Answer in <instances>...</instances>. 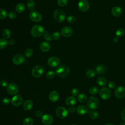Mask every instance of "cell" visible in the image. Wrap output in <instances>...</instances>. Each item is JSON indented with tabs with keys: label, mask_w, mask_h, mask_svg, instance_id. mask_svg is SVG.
Wrapping results in <instances>:
<instances>
[{
	"label": "cell",
	"mask_w": 125,
	"mask_h": 125,
	"mask_svg": "<svg viewBox=\"0 0 125 125\" xmlns=\"http://www.w3.org/2000/svg\"><path fill=\"white\" fill-rule=\"evenodd\" d=\"M70 73L69 68L65 65H62L59 66L56 70V73L59 77L64 78L68 77Z\"/></svg>",
	"instance_id": "6da1fadb"
},
{
	"label": "cell",
	"mask_w": 125,
	"mask_h": 125,
	"mask_svg": "<svg viewBox=\"0 0 125 125\" xmlns=\"http://www.w3.org/2000/svg\"><path fill=\"white\" fill-rule=\"evenodd\" d=\"M43 27L40 25H35L31 29V34L32 36L35 38L40 37L43 35L44 33Z\"/></svg>",
	"instance_id": "7a4b0ae2"
},
{
	"label": "cell",
	"mask_w": 125,
	"mask_h": 125,
	"mask_svg": "<svg viewBox=\"0 0 125 125\" xmlns=\"http://www.w3.org/2000/svg\"><path fill=\"white\" fill-rule=\"evenodd\" d=\"M87 105L88 107L91 110L96 109L100 105L99 100L95 96H91L87 100Z\"/></svg>",
	"instance_id": "3957f363"
},
{
	"label": "cell",
	"mask_w": 125,
	"mask_h": 125,
	"mask_svg": "<svg viewBox=\"0 0 125 125\" xmlns=\"http://www.w3.org/2000/svg\"><path fill=\"white\" fill-rule=\"evenodd\" d=\"M53 17L55 20L58 22H63L66 18V15L65 12L61 9H56L55 10Z\"/></svg>",
	"instance_id": "277c9868"
},
{
	"label": "cell",
	"mask_w": 125,
	"mask_h": 125,
	"mask_svg": "<svg viewBox=\"0 0 125 125\" xmlns=\"http://www.w3.org/2000/svg\"><path fill=\"white\" fill-rule=\"evenodd\" d=\"M56 116L60 119H64L68 115V110L64 107L60 106L56 108L55 111Z\"/></svg>",
	"instance_id": "5b68a950"
},
{
	"label": "cell",
	"mask_w": 125,
	"mask_h": 125,
	"mask_svg": "<svg viewBox=\"0 0 125 125\" xmlns=\"http://www.w3.org/2000/svg\"><path fill=\"white\" fill-rule=\"evenodd\" d=\"M43 73V69L40 65L35 66L32 69L31 73L32 76L36 78L41 77Z\"/></svg>",
	"instance_id": "8992f818"
},
{
	"label": "cell",
	"mask_w": 125,
	"mask_h": 125,
	"mask_svg": "<svg viewBox=\"0 0 125 125\" xmlns=\"http://www.w3.org/2000/svg\"><path fill=\"white\" fill-rule=\"evenodd\" d=\"M99 95L103 100H107L109 99L111 95L110 90L107 87L102 88L99 91Z\"/></svg>",
	"instance_id": "52a82bcc"
},
{
	"label": "cell",
	"mask_w": 125,
	"mask_h": 125,
	"mask_svg": "<svg viewBox=\"0 0 125 125\" xmlns=\"http://www.w3.org/2000/svg\"><path fill=\"white\" fill-rule=\"evenodd\" d=\"M7 91L11 95H15L19 91V87L15 83H10L7 86Z\"/></svg>",
	"instance_id": "ba28073f"
},
{
	"label": "cell",
	"mask_w": 125,
	"mask_h": 125,
	"mask_svg": "<svg viewBox=\"0 0 125 125\" xmlns=\"http://www.w3.org/2000/svg\"><path fill=\"white\" fill-rule=\"evenodd\" d=\"M24 61L25 58L21 54H16L12 58L13 63L16 65H19L22 64Z\"/></svg>",
	"instance_id": "9c48e42d"
},
{
	"label": "cell",
	"mask_w": 125,
	"mask_h": 125,
	"mask_svg": "<svg viewBox=\"0 0 125 125\" xmlns=\"http://www.w3.org/2000/svg\"><path fill=\"white\" fill-rule=\"evenodd\" d=\"M23 99L21 95H15L14 96L11 100V103L12 104L15 106H20L22 102Z\"/></svg>",
	"instance_id": "30bf717a"
},
{
	"label": "cell",
	"mask_w": 125,
	"mask_h": 125,
	"mask_svg": "<svg viewBox=\"0 0 125 125\" xmlns=\"http://www.w3.org/2000/svg\"><path fill=\"white\" fill-rule=\"evenodd\" d=\"M29 18L34 22H39L42 20V16L39 12L33 11L29 14Z\"/></svg>",
	"instance_id": "8fae6325"
},
{
	"label": "cell",
	"mask_w": 125,
	"mask_h": 125,
	"mask_svg": "<svg viewBox=\"0 0 125 125\" xmlns=\"http://www.w3.org/2000/svg\"><path fill=\"white\" fill-rule=\"evenodd\" d=\"M78 8L80 11L83 12H86L89 9V4L86 0H82L80 1L78 4Z\"/></svg>",
	"instance_id": "7c38bea8"
},
{
	"label": "cell",
	"mask_w": 125,
	"mask_h": 125,
	"mask_svg": "<svg viewBox=\"0 0 125 125\" xmlns=\"http://www.w3.org/2000/svg\"><path fill=\"white\" fill-rule=\"evenodd\" d=\"M47 63L50 67H55L60 64V60L58 58L56 57H50L47 60Z\"/></svg>",
	"instance_id": "4fadbf2b"
},
{
	"label": "cell",
	"mask_w": 125,
	"mask_h": 125,
	"mask_svg": "<svg viewBox=\"0 0 125 125\" xmlns=\"http://www.w3.org/2000/svg\"><path fill=\"white\" fill-rule=\"evenodd\" d=\"M61 33L63 37L66 38L70 37L73 34V30L70 27L65 26L61 29Z\"/></svg>",
	"instance_id": "5bb4252c"
},
{
	"label": "cell",
	"mask_w": 125,
	"mask_h": 125,
	"mask_svg": "<svg viewBox=\"0 0 125 125\" xmlns=\"http://www.w3.org/2000/svg\"><path fill=\"white\" fill-rule=\"evenodd\" d=\"M115 96L119 98L122 99L125 96V87L123 86H118L114 91Z\"/></svg>",
	"instance_id": "9a60e30c"
},
{
	"label": "cell",
	"mask_w": 125,
	"mask_h": 125,
	"mask_svg": "<svg viewBox=\"0 0 125 125\" xmlns=\"http://www.w3.org/2000/svg\"><path fill=\"white\" fill-rule=\"evenodd\" d=\"M42 122L45 125H50L53 122V118L50 114H44L42 117Z\"/></svg>",
	"instance_id": "2e32d148"
},
{
	"label": "cell",
	"mask_w": 125,
	"mask_h": 125,
	"mask_svg": "<svg viewBox=\"0 0 125 125\" xmlns=\"http://www.w3.org/2000/svg\"><path fill=\"white\" fill-rule=\"evenodd\" d=\"M48 98L49 100L52 102H57L59 98V94L57 91H52L49 94Z\"/></svg>",
	"instance_id": "e0dca14e"
},
{
	"label": "cell",
	"mask_w": 125,
	"mask_h": 125,
	"mask_svg": "<svg viewBox=\"0 0 125 125\" xmlns=\"http://www.w3.org/2000/svg\"><path fill=\"white\" fill-rule=\"evenodd\" d=\"M77 113L79 115H84L88 112V109L86 106L83 105H81L77 107L76 109Z\"/></svg>",
	"instance_id": "ac0fdd59"
},
{
	"label": "cell",
	"mask_w": 125,
	"mask_h": 125,
	"mask_svg": "<svg viewBox=\"0 0 125 125\" xmlns=\"http://www.w3.org/2000/svg\"><path fill=\"white\" fill-rule=\"evenodd\" d=\"M77 103V99L75 96H71L68 97L65 100V104L68 106H72L74 105Z\"/></svg>",
	"instance_id": "d6986e66"
},
{
	"label": "cell",
	"mask_w": 125,
	"mask_h": 125,
	"mask_svg": "<svg viewBox=\"0 0 125 125\" xmlns=\"http://www.w3.org/2000/svg\"><path fill=\"white\" fill-rule=\"evenodd\" d=\"M107 68L102 64H99L96 67V73L98 75L104 74L107 72Z\"/></svg>",
	"instance_id": "ffe728a7"
},
{
	"label": "cell",
	"mask_w": 125,
	"mask_h": 125,
	"mask_svg": "<svg viewBox=\"0 0 125 125\" xmlns=\"http://www.w3.org/2000/svg\"><path fill=\"white\" fill-rule=\"evenodd\" d=\"M122 9L120 7L118 6H115L112 8L111 13L112 15H113L115 17L120 16L122 14Z\"/></svg>",
	"instance_id": "44dd1931"
},
{
	"label": "cell",
	"mask_w": 125,
	"mask_h": 125,
	"mask_svg": "<svg viewBox=\"0 0 125 125\" xmlns=\"http://www.w3.org/2000/svg\"><path fill=\"white\" fill-rule=\"evenodd\" d=\"M40 48L42 52H47L49 50L50 48V45L47 42H43L40 44Z\"/></svg>",
	"instance_id": "7402d4cb"
},
{
	"label": "cell",
	"mask_w": 125,
	"mask_h": 125,
	"mask_svg": "<svg viewBox=\"0 0 125 125\" xmlns=\"http://www.w3.org/2000/svg\"><path fill=\"white\" fill-rule=\"evenodd\" d=\"M33 106V102L31 100H27L23 104V108L25 110H30Z\"/></svg>",
	"instance_id": "603a6c76"
},
{
	"label": "cell",
	"mask_w": 125,
	"mask_h": 125,
	"mask_svg": "<svg viewBox=\"0 0 125 125\" xmlns=\"http://www.w3.org/2000/svg\"><path fill=\"white\" fill-rule=\"evenodd\" d=\"M97 83L100 86H104L107 84V81L103 77H99L97 79Z\"/></svg>",
	"instance_id": "cb8c5ba5"
},
{
	"label": "cell",
	"mask_w": 125,
	"mask_h": 125,
	"mask_svg": "<svg viewBox=\"0 0 125 125\" xmlns=\"http://www.w3.org/2000/svg\"><path fill=\"white\" fill-rule=\"evenodd\" d=\"M25 9V6L24 4L22 3H18L15 6L16 11L19 13L24 12Z\"/></svg>",
	"instance_id": "d4e9b609"
},
{
	"label": "cell",
	"mask_w": 125,
	"mask_h": 125,
	"mask_svg": "<svg viewBox=\"0 0 125 125\" xmlns=\"http://www.w3.org/2000/svg\"><path fill=\"white\" fill-rule=\"evenodd\" d=\"M77 98L79 102L82 103H84L87 101V97L84 93H81L79 94Z\"/></svg>",
	"instance_id": "484cf974"
},
{
	"label": "cell",
	"mask_w": 125,
	"mask_h": 125,
	"mask_svg": "<svg viewBox=\"0 0 125 125\" xmlns=\"http://www.w3.org/2000/svg\"><path fill=\"white\" fill-rule=\"evenodd\" d=\"M88 113H89V116L90 118L92 119H93V120L97 119L99 117V113L96 111L92 110L89 111Z\"/></svg>",
	"instance_id": "4316f807"
},
{
	"label": "cell",
	"mask_w": 125,
	"mask_h": 125,
	"mask_svg": "<svg viewBox=\"0 0 125 125\" xmlns=\"http://www.w3.org/2000/svg\"><path fill=\"white\" fill-rule=\"evenodd\" d=\"M8 44V41L5 38L0 39V49H2L5 48Z\"/></svg>",
	"instance_id": "83f0119b"
},
{
	"label": "cell",
	"mask_w": 125,
	"mask_h": 125,
	"mask_svg": "<svg viewBox=\"0 0 125 125\" xmlns=\"http://www.w3.org/2000/svg\"><path fill=\"white\" fill-rule=\"evenodd\" d=\"M2 35L5 39H9L11 35V31L8 29H4L2 30Z\"/></svg>",
	"instance_id": "f1b7e54d"
},
{
	"label": "cell",
	"mask_w": 125,
	"mask_h": 125,
	"mask_svg": "<svg viewBox=\"0 0 125 125\" xmlns=\"http://www.w3.org/2000/svg\"><path fill=\"white\" fill-rule=\"evenodd\" d=\"M27 6L29 10H33L35 6V2L33 0H28L27 2Z\"/></svg>",
	"instance_id": "f546056e"
},
{
	"label": "cell",
	"mask_w": 125,
	"mask_h": 125,
	"mask_svg": "<svg viewBox=\"0 0 125 125\" xmlns=\"http://www.w3.org/2000/svg\"><path fill=\"white\" fill-rule=\"evenodd\" d=\"M33 120L30 117H27L25 118L23 121V125H33Z\"/></svg>",
	"instance_id": "4dcf8cb0"
},
{
	"label": "cell",
	"mask_w": 125,
	"mask_h": 125,
	"mask_svg": "<svg viewBox=\"0 0 125 125\" xmlns=\"http://www.w3.org/2000/svg\"><path fill=\"white\" fill-rule=\"evenodd\" d=\"M7 16H8V14L7 11L4 9L0 8V20H3L6 18Z\"/></svg>",
	"instance_id": "1f68e13d"
},
{
	"label": "cell",
	"mask_w": 125,
	"mask_h": 125,
	"mask_svg": "<svg viewBox=\"0 0 125 125\" xmlns=\"http://www.w3.org/2000/svg\"><path fill=\"white\" fill-rule=\"evenodd\" d=\"M33 54V50L31 48H27L24 51V56L26 58L31 57Z\"/></svg>",
	"instance_id": "d6a6232c"
},
{
	"label": "cell",
	"mask_w": 125,
	"mask_h": 125,
	"mask_svg": "<svg viewBox=\"0 0 125 125\" xmlns=\"http://www.w3.org/2000/svg\"><path fill=\"white\" fill-rule=\"evenodd\" d=\"M86 75L88 78H92L95 76V72L94 70L92 69H89L87 71L86 73Z\"/></svg>",
	"instance_id": "836d02e7"
},
{
	"label": "cell",
	"mask_w": 125,
	"mask_h": 125,
	"mask_svg": "<svg viewBox=\"0 0 125 125\" xmlns=\"http://www.w3.org/2000/svg\"><path fill=\"white\" fill-rule=\"evenodd\" d=\"M125 30L123 28H119L116 31V35L118 37H123L125 34Z\"/></svg>",
	"instance_id": "e575fe53"
},
{
	"label": "cell",
	"mask_w": 125,
	"mask_h": 125,
	"mask_svg": "<svg viewBox=\"0 0 125 125\" xmlns=\"http://www.w3.org/2000/svg\"><path fill=\"white\" fill-rule=\"evenodd\" d=\"M99 89L96 86H92L90 88L89 92L91 95H96L98 92Z\"/></svg>",
	"instance_id": "d590c367"
},
{
	"label": "cell",
	"mask_w": 125,
	"mask_h": 125,
	"mask_svg": "<svg viewBox=\"0 0 125 125\" xmlns=\"http://www.w3.org/2000/svg\"><path fill=\"white\" fill-rule=\"evenodd\" d=\"M44 39L47 41H51L52 39V35L49 34L47 31H45L43 34Z\"/></svg>",
	"instance_id": "8d00e7d4"
},
{
	"label": "cell",
	"mask_w": 125,
	"mask_h": 125,
	"mask_svg": "<svg viewBox=\"0 0 125 125\" xmlns=\"http://www.w3.org/2000/svg\"><path fill=\"white\" fill-rule=\"evenodd\" d=\"M58 4L61 7L65 6L68 3V0H57Z\"/></svg>",
	"instance_id": "74e56055"
},
{
	"label": "cell",
	"mask_w": 125,
	"mask_h": 125,
	"mask_svg": "<svg viewBox=\"0 0 125 125\" xmlns=\"http://www.w3.org/2000/svg\"><path fill=\"white\" fill-rule=\"evenodd\" d=\"M66 20L68 23H69L70 24H73L75 22L76 18L74 16H72V15H70V16H69L68 17H67Z\"/></svg>",
	"instance_id": "f35d334b"
},
{
	"label": "cell",
	"mask_w": 125,
	"mask_h": 125,
	"mask_svg": "<svg viewBox=\"0 0 125 125\" xmlns=\"http://www.w3.org/2000/svg\"><path fill=\"white\" fill-rule=\"evenodd\" d=\"M55 76V73L54 72L52 71H49L47 72L46 74V76L47 79H52L54 78Z\"/></svg>",
	"instance_id": "ab89813d"
},
{
	"label": "cell",
	"mask_w": 125,
	"mask_h": 125,
	"mask_svg": "<svg viewBox=\"0 0 125 125\" xmlns=\"http://www.w3.org/2000/svg\"><path fill=\"white\" fill-rule=\"evenodd\" d=\"M60 36H61L60 33L59 32H55L52 35V38L53 40L56 41L60 39Z\"/></svg>",
	"instance_id": "60d3db41"
},
{
	"label": "cell",
	"mask_w": 125,
	"mask_h": 125,
	"mask_svg": "<svg viewBox=\"0 0 125 125\" xmlns=\"http://www.w3.org/2000/svg\"><path fill=\"white\" fill-rule=\"evenodd\" d=\"M8 18L9 19L13 20V19H15L16 18L17 15H16V14L14 12L11 11V12H10L8 14Z\"/></svg>",
	"instance_id": "b9f144b4"
},
{
	"label": "cell",
	"mask_w": 125,
	"mask_h": 125,
	"mask_svg": "<svg viewBox=\"0 0 125 125\" xmlns=\"http://www.w3.org/2000/svg\"><path fill=\"white\" fill-rule=\"evenodd\" d=\"M10 102H11V100L10 99L7 97H4L2 99V103L4 104H5V105H7Z\"/></svg>",
	"instance_id": "7bdbcfd3"
},
{
	"label": "cell",
	"mask_w": 125,
	"mask_h": 125,
	"mask_svg": "<svg viewBox=\"0 0 125 125\" xmlns=\"http://www.w3.org/2000/svg\"><path fill=\"white\" fill-rule=\"evenodd\" d=\"M116 86V83L113 81H110L108 83V86L109 88L111 89H113L115 88Z\"/></svg>",
	"instance_id": "ee69618b"
},
{
	"label": "cell",
	"mask_w": 125,
	"mask_h": 125,
	"mask_svg": "<svg viewBox=\"0 0 125 125\" xmlns=\"http://www.w3.org/2000/svg\"><path fill=\"white\" fill-rule=\"evenodd\" d=\"M79 93V90L77 88H74L71 90V94L73 96H77Z\"/></svg>",
	"instance_id": "f6af8a7d"
},
{
	"label": "cell",
	"mask_w": 125,
	"mask_h": 125,
	"mask_svg": "<svg viewBox=\"0 0 125 125\" xmlns=\"http://www.w3.org/2000/svg\"><path fill=\"white\" fill-rule=\"evenodd\" d=\"M0 85L2 87H7L8 86V83L7 82L6 80H2L0 81Z\"/></svg>",
	"instance_id": "bcb514c9"
},
{
	"label": "cell",
	"mask_w": 125,
	"mask_h": 125,
	"mask_svg": "<svg viewBox=\"0 0 125 125\" xmlns=\"http://www.w3.org/2000/svg\"><path fill=\"white\" fill-rule=\"evenodd\" d=\"M35 115L38 118H42V112L40 110H38L35 113Z\"/></svg>",
	"instance_id": "7dc6e473"
},
{
	"label": "cell",
	"mask_w": 125,
	"mask_h": 125,
	"mask_svg": "<svg viewBox=\"0 0 125 125\" xmlns=\"http://www.w3.org/2000/svg\"><path fill=\"white\" fill-rule=\"evenodd\" d=\"M76 110V109L75 107L71 106L68 109V112L70 113H74Z\"/></svg>",
	"instance_id": "c3c4849f"
},
{
	"label": "cell",
	"mask_w": 125,
	"mask_h": 125,
	"mask_svg": "<svg viewBox=\"0 0 125 125\" xmlns=\"http://www.w3.org/2000/svg\"><path fill=\"white\" fill-rule=\"evenodd\" d=\"M121 117L122 120L124 121H125V109H124L121 113Z\"/></svg>",
	"instance_id": "681fc988"
},
{
	"label": "cell",
	"mask_w": 125,
	"mask_h": 125,
	"mask_svg": "<svg viewBox=\"0 0 125 125\" xmlns=\"http://www.w3.org/2000/svg\"><path fill=\"white\" fill-rule=\"evenodd\" d=\"M8 42L9 44L12 45L15 43V41L13 39H10L9 41H8Z\"/></svg>",
	"instance_id": "f907efd6"
},
{
	"label": "cell",
	"mask_w": 125,
	"mask_h": 125,
	"mask_svg": "<svg viewBox=\"0 0 125 125\" xmlns=\"http://www.w3.org/2000/svg\"><path fill=\"white\" fill-rule=\"evenodd\" d=\"M119 41V38L117 36H116V37H114L113 39V41L114 42H118Z\"/></svg>",
	"instance_id": "816d5d0a"
},
{
	"label": "cell",
	"mask_w": 125,
	"mask_h": 125,
	"mask_svg": "<svg viewBox=\"0 0 125 125\" xmlns=\"http://www.w3.org/2000/svg\"><path fill=\"white\" fill-rule=\"evenodd\" d=\"M119 125H125V122H122V123H121Z\"/></svg>",
	"instance_id": "f5cc1de1"
},
{
	"label": "cell",
	"mask_w": 125,
	"mask_h": 125,
	"mask_svg": "<svg viewBox=\"0 0 125 125\" xmlns=\"http://www.w3.org/2000/svg\"><path fill=\"white\" fill-rule=\"evenodd\" d=\"M105 125H114L113 124H106Z\"/></svg>",
	"instance_id": "db71d44e"
},
{
	"label": "cell",
	"mask_w": 125,
	"mask_h": 125,
	"mask_svg": "<svg viewBox=\"0 0 125 125\" xmlns=\"http://www.w3.org/2000/svg\"><path fill=\"white\" fill-rule=\"evenodd\" d=\"M75 125V124H72V125Z\"/></svg>",
	"instance_id": "11a10c76"
},
{
	"label": "cell",
	"mask_w": 125,
	"mask_h": 125,
	"mask_svg": "<svg viewBox=\"0 0 125 125\" xmlns=\"http://www.w3.org/2000/svg\"><path fill=\"white\" fill-rule=\"evenodd\" d=\"M79 0V1H81V0Z\"/></svg>",
	"instance_id": "9f6ffc18"
}]
</instances>
